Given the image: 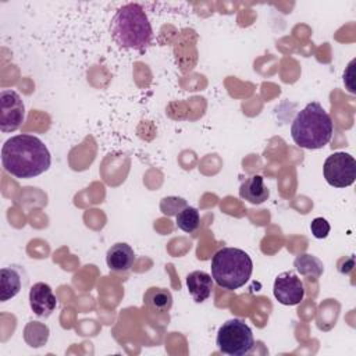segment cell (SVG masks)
I'll use <instances>...</instances> for the list:
<instances>
[{"mask_svg":"<svg viewBox=\"0 0 356 356\" xmlns=\"http://www.w3.org/2000/svg\"><path fill=\"white\" fill-rule=\"evenodd\" d=\"M3 168L15 178H35L49 170L51 156L47 146L29 134H19L7 139L1 147Z\"/></svg>","mask_w":356,"mask_h":356,"instance_id":"1","label":"cell"},{"mask_svg":"<svg viewBox=\"0 0 356 356\" xmlns=\"http://www.w3.org/2000/svg\"><path fill=\"white\" fill-rule=\"evenodd\" d=\"M110 35L114 43L127 50L145 51L153 40V29L149 18L136 3L121 6L111 18Z\"/></svg>","mask_w":356,"mask_h":356,"instance_id":"2","label":"cell"},{"mask_svg":"<svg viewBox=\"0 0 356 356\" xmlns=\"http://www.w3.org/2000/svg\"><path fill=\"white\" fill-rule=\"evenodd\" d=\"M334 122L330 114L317 102L302 108L292 121L291 136L293 142L307 150L324 147L332 138Z\"/></svg>","mask_w":356,"mask_h":356,"instance_id":"3","label":"cell"},{"mask_svg":"<svg viewBox=\"0 0 356 356\" xmlns=\"http://www.w3.org/2000/svg\"><path fill=\"white\" fill-rule=\"evenodd\" d=\"M211 278L222 289L234 291L243 286L253 271L250 256L238 248H222L211 259Z\"/></svg>","mask_w":356,"mask_h":356,"instance_id":"4","label":"cell"},{"mask_svg":"<svg viewBox=\"0 0 356 356\" xmlns=\"http://www.w3.org/2000/svg\"><path fill=\"white\" fill-rule=\"evenodd\" d=\"M216 345L221 353L243 356L254 348V338L250 327L241 318H229L217 331Z\"/></svg>","mask_w":356,"mask_h":356,"instance_id":"5","label":"cell"},{"mask_svg":"<svg viewBox=\"0 0 356 356\" xmlns=\"http://www.w3.org/2000/svg\"><path fill=\"white\" fill-rule=\"evenodd\" d=\"M323 174L327 184L334 188L350 186L356 178V160L349 153L335 152L325 159Z\"/></svg>","mask_w":356,"mask_h":356,"instance_id":"6","label":"cell"},{"mask_svg":"<svg viewBox=\"0 0 356 356\" xmlns=\"http://www.w3.org/2000/svg\"><path fill=\"white\" fill-rule=\"evenodd\" d=\"M25 118V104L21 96L13 90L6 89L0 92V129L3 132L17 131Z\"/></svg>","mask_w":356,"mask_h":356,"instance_id":"7","label":"cell"},{"mask_svg":"<svg viewBox=\"0 0 356 356\" xmlns=\"http://www.w3.org/2000/svg\"><path fill=\"white\" fill-rule=\"evenodd\" d=\"M273 293L281 305L295 306L303 300L305 286L300 278H298L292 271H284L275 277Z\"/></svg>","mask_w":356,"mask_h":356,"instance_id":"8","label":"cell"},{"mask_svg":"<svg viewBox=\"0 0 356 356\" xmlns=\"http://www.w3.org/2000/svg\"><path fill=\"white\" fill-rule=\"evenodd\" d=\"M28 284V274L22 266L11 264L0 270V300L7 302L17 296Z\"/></svg>","mask_w":356,"mask_h":356,"instance_id":"9","label":"cell"},{"mask_svg":"<svg viewBox=\"0 0 356 356\" xmlns=\"http://www.w3.org/2000/svg\"><path fill=\"white\" fill-rule=\"evenodd\" d=\"M29 306L38 317L47 318L57 306V299L51 286L46 282L33 284L29 289Z\"/></svg>","mask_w":356,"mask_h":356,"instance_id":"10","label":"cell"},{"mask_svg":"<svg viewBox=\"0 0 356 356\" xmlns=\"http://www.w3.org/2000/svg\"><path fill=\"white\" fill-rule=\"evenodd\" d=\"M135 261L134 249L125 242H117L108 248L106 253V263L111 271H128Z\"/></svg>","mask_w":356,"mask_h":356,"instance_id":"11","label":"cell"},{"mask_svg":"<svg viewBox=\"0 0 356 356\" xmlns=\"http://www.w3.org/2000/svg\"><path fill=\"white\" fill-rule=\"evenodd\" d=\"M213 278L206 271H192L186 275V288L196 303H202L211 296L213 292Z\"/></svg>","mask_w":356,"mask_h":356,"instance_id":"12","label":"cell"},{"mask_svg":"<svg viewBox=\"0 0 356 356\" xmlns=\"http://www.w3.org/2000/svg\"><path fill=\"white\" fill-rule=\"evenodd\" d=\"M239 196L252 204H261L268 199L270 191L261 175H252L241 185Z\"/></svg>","mask_w":356,"mask_h":356,"instance_id":"13","label":"cell"},{"mask_svg":"<svg viewBox=\"0 0 356 356\" xmlns=\"http://www.w3.org/2000/svg\"><path fill=\"white\" fill-rule=\"evenodd\" d=\"M143 303L157 313H165L172 306V295L167 288L152 286L143 295Z\"/></svg>","mask_w":356,"mask_h":356,"instance_id":"14","label":"cell"},{"mask_svg":"<svg viewBox=\"0 0 356 356\" xmlns=\"http://www.w3.org/2000/svg\"><path fill=\"white\" fill-rule=\"evenodd\" d=\"M293 266H295V268L299 274L310 275V277H314V278H318L324 271L323 261L318 257H316L313 254H309V253H303V254L296 256V259L293 261Z\"/></svg>","mask_w":356,"mask_h":356,"instance_id":"15","label":"cell"},{"mask_svg":"<svg viewBox=\"0 0 356 356\" xmlns=\"http://www.w3.org/2000/svg\"><path fill=\"white\" fill-rule=\"evenodd\" d=\"M175 217L177 227L184 232H195L200 225V214L196 207L186 206Z\"/></svg>","mask_w":356,"mask_h":356,"instance_id":"16","label":"cell"},{"mask_svg":"<svg viewBox=\"0 0 356 356\" xmlns=\"http://www.w3.org/2000/svg\"><path fill=\"white\" fill-rule=\"evenodd\" d=\"M186 206V200L178 196H167L160 202V210L165 216H177Z\"/></svg>","mask_w":356,"mask_h":356,"instance_id":"17","label":"cell"},{"mask_svg":"<svg viewBox=\"0 0 356 356\" xmlns=\"http://www.w3.org/2000/svg\"><path fill=\"white\" fill-rule=\"evenodd\" d=\"M330 229H331L330 222L323 217H316L310 222V231H312L313 236L317 239L327 238L330 234Z\"/></svg>","mask_w":356,"mask_h":356,"instance_id":"18","label":"cell"}]
</instances>
